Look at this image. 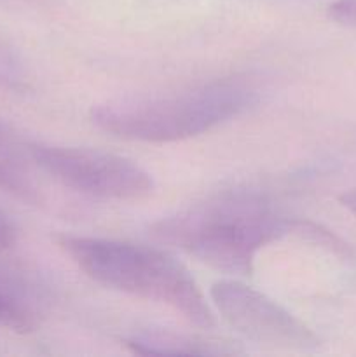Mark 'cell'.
Wrapping results in <instances>:
<instances>
[{"mask_svg":"<svg viewBox=\"0 0 356 357\" xmlns=\"http://www.w3.org/2000/svg\"><path fill=\"white\" fill-rule=\"evenodd\" d=\"M290 218L251 192H222L150 227L157 241L180 248L202 264L236 275H250L258 251L295 236Z\"/></svg>","mask_w":356,"mask_h":357,"instance_id":"obj_1","label":"cell"},{"mask_svg":"<svg viewBox=\"0 0 356 357\" xmlns=\"http://www.w3.org/2000/svg\"><path fill=\"white\" fill-rule=\"evenodd\" d=\"M258 100L243 77L208 80L171 93L128 96L91 108L98 129L117 138L145 143H173L212 131L237 117Z\"/></svg>","mask_w":356,"mask_h":357,"instance_id":"obj_2","label":"cell"},{"mask_svg":"<svg viewBox=\"0 0 356 357\" xmlns=\"http://www.w3.org/2000/svg\"><path fill=\"white\" fill-rule=\"evenodd\" d=\"M56 244L98 284L171 307L205 330L215 326V316L195 279L166 251L73 234L56 236Z\"/></svg>","mask_w":356,"mask_h":357,"instance_id":"obj_3","label":"cell"},{"mask_svg":"<svg viewBox=\"0 0 356 357\" xmlns=\"http://www.w3.org/2000/svg\"><path fill=\"white\" fill-rule=\"evenodd\" d=\"M35 166L65 187L107 201H140L152 194V174L128 157L96 149L30 145Z\"/></svg>","mask_w":356,"mask_h":357,"instance_id":"obj_4","label":"cell"},{"mask_svg":"<svg viewBox=\"0 0 356 357\" xmlns=\"http://www.w3.org/2000/svg\"><path fill=\"white\" fill-rule=\"evenodd\" d=\"M209 296L225 323L248 340L285 351H311L320 345L306 323L251 286L218 281Z\"/></svg>","mask_w":356,"mask_h":357,"instance_id":"obj_5","label":"cell"},{"mask_svg":"<svg viewBox=\"0 0 356 357\" xmlns=\"http://www.w3.org/2000/svg\"><path fill=\"white\" fill-rule=\"evenodd\" d=\"M124 345L140 356H234L243 349L236 342L168 330H145L126 338Z\"/></svg>","mask_w":356,"mask_h":357,"instance_id":"obj_6","label":"cell"},{"mask_svg":"<svg viewBox=\"0 0 356 357\" xmlns=\"http://www.w3.org/2000/svg\"><path fill=\"white\" fill-rule=\"evenodd\" d=\"M44 302L37 288L17 272L0 267V326L30 333L40 324Z\"/></svg>","mask_w":356,"mask_h":357,"instance_id":"obj_7","label":"cell"},{"mask_svg":"<svg viewBox=\"0 0 356 357\" xmlns=\"http://www.w3.org/2000/svg\"><path fill=\"white\" fill-rule=\"evenodd\" d=\"M328 13L339 24L356 28V0H335Z\"/></svg>","mask_w":356,"mask_h":357,"instance_id":"obj_8","label":"cell"},{"mask_svg":"<svg viewBox=\"0 0 356 357\" xmlns=\"http://www.w3.org/2000/svg\"><path fill=\"white\" fill-rule=\"evenodd\" d=\"M16 243V229L3 213H0V253L13 248Z\"/></svg>","mask_w":356,"mask_h":357,"instance_id":"obj_9","label":"cell"},{"mask_svg":"<svg viewBox=\"0 0 356 357\" xmlns=\"http://www.w3.org/2000/svg\"><path fill=\"white\" fill-rule=\"evenodd\" d=\"M341 202L346 209H349L356 216V190H349L346 194H342Z\"/></svg>","mask_w":356,"mask_h":357,"instance_id":"obj_10","label":"cell"}]
</instances>
